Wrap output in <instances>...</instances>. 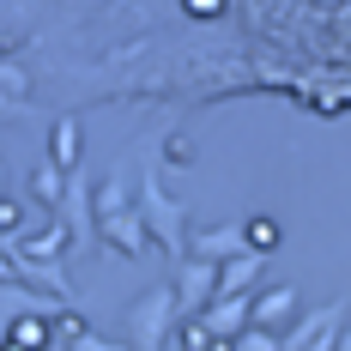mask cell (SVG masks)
Returning <instances> with one entry per match:
<instances>
[{"mask_svg": "<svg viewBox=\"0 0 351 351\" xmlns=\"http://www.w3.org/2000/svg\"><path fill=\"white\" fill-rule=\"evenodd\" d=\"M19 237H25V206L0 194V243H19Z\"/></svg>", "mask_w": 351, "mask_h": 351, "instance_id": "16", "label": "cell"}, {"mask_svg": "<svg viewBox=\"0 0 351 351\" xmlns=\"http://www.w3.org/2000/svg\"><path fill=\"white\" fill-rule=\"evenodd\" d=\"M261 267H267V254H254V248L230 254V261H218V297H248L254 279H261Z\"/></svg>", "mask_w": 351, "mask_h": 351, "instance_id": "8", "label": "cell"}, {"mask_svg": "<svg viewBox=\"0 0 351 351\" xmlns=\"http://www.w3.org/2000/svg\"><path fill=\"white\" fill-rule=\"evenodd\" d=\"M79 333H85V321L61 303V309H55V346H67V339H79Z\"/></svg>", "mask_w": 351, "mask_h": 351, "instance_id": "18", "label": "cell"}, {"mask_svg": "<svg viewBox=\"0 0 351 351\" xmlns=\"http://www.w3.org/2000/svg\"><path fill=\"white\" fill-rule=\"evenodd\" d=\"M0 194H6V164H0Z\"/></svg>", "mask_w": 351, "mask_h": 351, "instance_id": "25", "label": "cell"}, {"mask_svg": "<svg viewBox=\"0 0 351 351\" xmlns=\"http://www.w3.org/2000/svg\"><path fill=\"white\" fill-rule=\"evenodd\" d=\"M97 237H104V243L115 248L121 261H140L145 248H152V237H145V218H140L134 206H128V212H109V218H97Z\"/></svg>", "mask_w": 351, "mask_h": 351, "instance_id": "6", "label": "cell"}, {"mask_svg": "<svg viewBox=\"0 0 351 351\" xmlns=\"http://www.w3.org/2000/svg\"><path fill=\"white\" fill-rule=\"evenodd\" d=\"M170 291H176V315L188 321V315H206V303L218 297V267L212 261H176V279H170Z\"/></svg>", "mask_w": 351, "mask_h": 351, "instance_id": "4", "label": "cell"}, {"mask_svg": "<svg viewBox=\"0 0 351 351\" xmlns=\"http://www.w3.org/2000/svg\"><path fill=\"white\" fill-rule=\"evenodd\" d=\"M0 115H6V121H19V115H25V104H19V97H0Z\"/></svg>", "mask_w": 351, "mask_h": 351, "instance_id": "21", "label": "cell"}, {"mask_svg": "<svg viewBox=\"0 0 351 351\" xmlns=\"http://www.w3.org/2000/svg\"><path fill=\"white\" fill-rule=\"evenodd\" d=\"M339 321H346V309H339V303H321V309L297 315V321L279 333V351H309V346H321V339H327Z\"/></svg>", "mask_w": 351, "mask_h": 351, "instance_id": "7", "label": "cell"}, {"mask_svg": "<svg viewBox=\"0 0 351 351\" xmlns=\"http://www.w3.org/2000/svg\"><path fill=\"white\" fill-rule=\"evenodd\" d=\"M61 188H67V170H55V164H43V170L31 176V200H36V206H49V212L61 206Z\"/></svg>", "mask_w": 351, "mask_h": 351, "instance_id": "13", "label": "cell"}, {"mask_svg": "<svg viewBox=\"0 0 351 351\" xmlns=\"http://www.w3.org/2000/svg\"><path fill=\"white\" fill-rule=\"evenodd\" d=\"M55 218L67 224V243L73 248H91V243H97V206H91V182H85V170H67V188H61Z\"/></svg>", "mask_w": 351, "mask_h": 351, "instance_id": "3", "label": "cell"}, {"mask_svg": "<svg viewBox=\"0 0 351 351\" xmlns=\"http://www.w3.org/2000/svg\"><path fill=\"white\" fill-rule=\"evenodd\" d=\"M224 0H188V12H218Z\"/></svg>", "mask_w": 351, "mask_h": 351, "instance_id": "23", "label": "cell"}, {"mask_svg": "<svg viewBox=\"0 0 351 351\" xmlns=\"http://www.w3.org/2000/svg\"><path fill=\"white\" fill-rule=\"evenodd\" d=\"M333 351H351V327L339 321V333H333Z\"/></svg>", "mask_w": 351, "mask_h": 351, "instance_id": "22", "label": "cell"}, {"mask_svg": "<svg viewBox=\"0 0 351 351\" xmlns=\"http://www.w3.org/2000/svg\"><path fill=\"white\" fill-rule=\"evenodd\" d=\"M134 212L145 218V237L164 248L170 261H188V212H182L170 194H164V182H158V176H145V182H140Z\"/></svg>", "mask_w": 351, "mask_h": 351, "instance_id": "1", "label": "cell"}, {"mask_svg": "<svg viewBox=\"0 0 351 351\" xmlns=\"http://www.w3.org/2000/svg\"><path fill=\"white\" fill-rule=\"evenodd\" d=\"M176 321V291L170 285H152L134 297V315H128V351H164Z\"/></svg>", "mask_w": 351, "mask_h": 351, "instance_id": "2", "label": "cell"}, {"mask_svg": "<svg viewBox=\"0 0 351 351\" xmlns=\"http://www.w3.org/2000/svg\"><path fill=\"white\" fill-rule=\"evenodd\" d=\"M0 91H12V97H25V73H19V67H6V61H0Z\"/></svg>", "mask_w": 351, "mask_h": 351, "instance_id": "20", "label": "cell"}, {"mask_svg": "<svg viewBox=\"0 0 351 351\" xmlns=\"http://www.w3.org/2000/svg\"><path fill=\"white\" fill-rule=\"evenodd\" d=\"M6 339L25 351H55V315H6Z\"/></svg>", "mask_w": 351, "mask_h": 351, "instance_id": "11", "label": "cell"}, {"mask_svg": "<svg viewBox=\"0 0 351 351\" xmlns=\"http://www.w3.org/2000/svg\"><path fill=\"white\" fill-rule=\"evenodd\" d=\"M230 351H279V333H267V327H243V333L230 339Z\"/></svg>", "mask_w": 351, "mask_h": 351, "instance_id": "17", "label": "cell"}, {"mask_svg": "<svg viewBox=\"0 0 351 351\" xmlns=\"http://www.w3.org/2000/svg\"><path fill=\"white\" fill-rule=\"evenodd\" d=\"M67 351H128V346H115V339H104V333H79V339H67Z\"/></svg>", "mask_w": 351, "mask_h": 351, "instance_id": "19", "label": "cell"}, {"mask_svg": "<svg viewBox=\"0 0 351 351\" xmlns=\"http://www.w3.org/2000/svg\"><path fill=\"white\" fill-rule=\"evenodd\" d=\"M0 351H25V346H12V339H6V333H0Z\"/></svg>", "mask_w": 351, "mask_h": 351, "instance_id": "24", "label": "cell"}, {"mask_svg": "<svg viewBox=\"0 0 351 351\" xmlns=\"http://www.w3.org/2000/svg\"><path fill=\"white\" fill-rule=\"evenodd\" d=\"M297 315H303V297H297L291 285H267V291H254V297H248V327L285 333Z\"/></svg>", "mask_w": 351, "mask_h": 351, "instance_id": "5", "label": "cell"}, {"mask_svg": "<svg viewBox=\"0 0 351 351\" xmlns=\"http://www.w3.org/2000/svg\"><path fill=\"white\" fill-rule=\"evenodd\" d=\"M243 237H248V248H254V254H273V248L285 243L279 218H267V212H261V218H248V224H243Z\"/></svg>", "mask_w": 351, "mask_h": 351, "instance_id": "15", "label": "cell"}, {"mask_svg": "<svg viewBox=\"0 0 351 351\" xmlns=\"http://www.w3.org/2000/svg\"><path fill=\"white\" fill-rule=\"evenodd\" d=\"M91 200H97V218H109V212L134 206V188H128V176H109L104 188H91Z\"/></svg>", "mask_w": 351, "mask_h": 351, "instance_id": "14", "label": "cell"}, {"mask_svg": "<svg viewBox=\"0 0 351 351\" xmlns=\"http://www.w3.org/2000/svg\"><path fill=\"white\" fill-rule=\"evenodd\" d=\"M248 237H243V224H212V230H194V243H188V254H200V261H230V254H243Z\"/></svg>", "mask_w": 351, "mask_h": 351, "instance_id": "9", "label": "cell"}, {"mask_svg": "<svg viewBox=\"0 0 351 351\" xmlns=\"http://www.w3.org/2000/svg\"><path fill=\"white\" fill-rule=\"evenodd\" d=\"M55 170H79V121L73 115H61L55 121V158H49Z\"/></svg>", "mask_w": 351, "mask_h": 351, "instance_id": "12", "label": "cell"}, {"mask_svg": "<svg viewBox=\"0 0 351 351\" xmlns=\"http://www.w3.org/2000/svg\"><path fill=\"white\" fill-rule=\"evenodd\" d=\"M248 297H254V291H248ZM248 297H212L206 303V327H212V339H237V333H243L248 327Z\"/></svg>", "mask_w": 351, "mask_h": 351, "instance_id": "10", "label": "cell"}]
</instances>
